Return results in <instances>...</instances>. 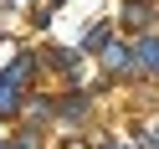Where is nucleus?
<instances>
[{
  "mask_svg": "<svg viewBox=\"0 0 159 149\" xmlns=\"http://www.w3.org/2000/svg\"><path fill=\"white\" fill-rule=\"evenodd\" d=\"M128 57H134V52H128L123 41H113V46L103 52V62H108V72H128Z\"/></svg>",
  "mask_w": 159,
  "mask_h": 149,
  "instance_id": "nucleus-2",
  "label": "nucleus"
},
{
  "mask_svg": "<svg viewBox=\"0 0 159 149\" xmlns=\"http://www.w3.org/2000/svg\"><path fill=\"white\" fill-rule=\"evenodd\" d=\"M103 41H108V21H103V26H93V31H87V41H82V46H103Z\"/></svg>",
  "mask_w": 159,
  "mask_h": 149,
  "instance_id": "nucleus-4",
  "label": "nucleus"
},
{
  "mask_svg": "<svg viewBox=\"0 0 159 149\" xmlns=\"http://www.w3.org/2000/svg\"><path fill=\"white\" fill-rule=\"evenodd\" d=\"M31 77V57H16L5 72H0V113H16V103H21V82Z\"/></svg>",
  "mask_w": 159,
  "mask_h": 149,
  "instance_id": "nucleus-1",
  "label": "nucleus"
},
{
  "mask_svg": "<svg viewBox=\"0 0 159 149\" xmlns=\"http://www.w3.org/2000/svg\"><path fill=\"white\" fill-rule=\"evenodd\" d=\"M144 139H149V149H159V128H149V134H144Z\"/></svg>",
  "mask_w": 159,
  "mask_h": 149,
  "instance_id": "nucleus-5",
  "label": "nucleus"
},
{
  "mask_svg": "<svg viewBox=\"0 0 159 149\" xmlns=\"http://www.w3.org/2000/svg\"><path fill=\"white\" fill-rule=\"evenodd\" d=\"M139 67H144V72H159V41H154V36L139 41Z\"/></svg>",
  "mask_w": 159,
  "mask_h": 149,
  "instance_id": "nucleus-3",
  "label": "nucleus"
},
{
  "mask_svg": "<svg viewBox=\"0 0 159 149\" xmlns=\"http://www.w3.org/2000/svg\"><path fill=\"white\" fill-rule=\"evenodd\" d=\"M103 149H113V144H103Z\"/></svg>",
  "mask_w": 159,
  "mask_h": 149,
  "instance_id": "nucleus-7",
  "label": "nucleus"
},
{
  "mask_svg": "<svg viewBox=\"0 0 159 149\" xmlns=\"http://www.w3.org/2000/svg\"><path fill=\"white\" fill-rule=\"evenodd\" d=\"M11 149H36V144H31V139H21V144H11Z\"/></svg>",
  "mask_w": 159,
  "mask_h": 149,
  "instance_id": "nucleus-6",
  "label": "nucleus"
}]
</instances>
